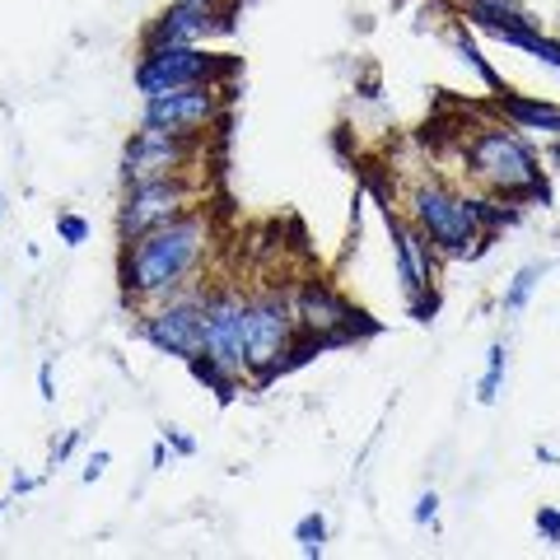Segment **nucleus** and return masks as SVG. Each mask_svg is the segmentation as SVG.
<instances>
[{"instance_id": "1", "label": "nucleus", "mask_w": 560, "mask_h": 560, "mask_svg": "<svg viewBox=\"0 0 560 560\" xmlns=\"http://www.w3.org/2000/svg\"><path fill=\"white\" fill-rule=\"evenodd\" d=\"M210 248V220L201 210L160 224V230L140 234L121 253V290L127 300H173L187 276L201 267V257Z\"/></svg>"}, {"instance_id": "2", "label": "nucleus", "mask_w": 560, "mask_h": 560, "mask_svg": "<svg viewBox=\"0 0 560 560\" xmlns=\"http://www.w3.org/2000/svg\"><path fill=\"white\" fill-rule=\"evenodd\" d=\"M467 168L477 178L500 191V197H541L547 201V187H541V164L533 145L518 131L504 127H481L467 140Z\"/></svg>"}, {"instance_id": "3", "label": "nucleus", "mask_w": 560, "mask_h": 560, "mask_svg": "<svg viewBox=\"0 0 560 560\" xmlns=\"http://www.w3.org/2000/svg\"><path fill=\"white\" fill-rule=\"evenodd\" d=\"M300 341V313H294L290 294H253L248 300V331H243V374H253V383L267 388L271 378H280V364Z\"/></svg>"}, {"instance_id": "4", "label": "nucleus", "mask_w": 560, "mask_h": 560, "mask_svg": "<svg viewBox=\"0 0 560 560\" xmlns=\"http://www.w3.org/2000/svg\"><path fill=\"white\" fill-rule=\"evenodd\" d=\"M411 220H416V230L430 238V248L444 257H477L471 243H486V224H481L477 201L458 197V191H448L440 183L411 191Z\"/></svg>"}, {"instance_id": "5", "label": "nucleus", "mask_w": 560, "mask_h": 560, "mask_svg": "<svg viewBox=\"0 0 560 560\" xmlns=\"http://www.w3.org/2000/svg\"><path fill=\"white\" fill-rule=\"evenodd\" d=\"M234 70L230 57H215L201 43H164L145 47L136 66V90L140 98H160L168 90H187V84H215Z\"/></svg>"}, {"instance_id": "6", "label": "nucleus", "mask_w": 560, "mask_h": 560, "mask_svg": "<svg viewBox=\"0 0 560 560\" xmlns=\"http://www.w3.org/2000/svg\"><path fill=\"white\" fill-rule=\"evenodd\" d=\"M191 197H197V187L187 183V173H183V178H154V183L127 187V201H121V210H117V234H121V243H131L140 234L160 230V224H168V220L187 215Z\"/></svg>"}, {"instance_id": "7", "label": "nucleus", "mask_w": 560, "mask_h": 560, "mask_svg": "<svg viewBox=\"0 0 560 560\" xmlns=\"http://www.w3.org/2000/svg\"><path fill=\"white\" fill-rule=\"evenodd\" d=\"M197 154H201V136H168V131L140 127L131 136L127 154H121V178H127V187L154 183V178H183Z\"/></svg>"}, {"instance_id": "8", "label": "nucleus", "mask_w": 560, "mask_h": 560, "mask_svg": "<svg viewBox=\"0 0 560 560\" xmlns=\"http://www.w3.org/2000/svg\"><path fill=\"white\" fill-rule=\"evenodd\" d=\"M201 304L206 294H173L168 304L150 308L145 318L136 323V331L145 337L160 355H173V360H197L206 350V337H201Z\"/></svg>"}, {"instance_id": "9", "label": "nucleus", "mask_w": 560, "mask_h": 560, "mask_svg": "<svg viewBox=\"0 0 560 560\" xmlns=\"http://www.w3.org/2000/svg\"><path fill=\"white\" fill-rule=\"evenodd\" d=\"M238 0H173V5L150 24L145 47L164 43H206L210 33H234Z\"/></svg>"}, {"instance_id": "10", "label": "nucleus", "mask_w": 560, "mask_h": 560, "mask_svg": "<svg viewBox=\"0 0 560 560\" xmlns=\"http://www.w3.org/2000/svg\"><path fill=\"white\" fill-rule=\"evenodd\" d=\"M215 117H220V90L215 84H187V90H168L160 98H145L140 127L168 131V136H201Z\"/></svg>"}, {"instance_id": "11", "label": "nucleus", "mask_w": 560, "mask_h": 560, "mask_svg": "<svg viewBox=\"0 0 560 560\" xmlns=\"http://www.w3.org/2000/svg\"><path fill=\"white\" fill-rule=\"evenodd\" d=\"M388 230H393V248H397V276H401V290L411 300V318L430 323V313L440 308L434 300V248L430 238L416 230V224H401L393 210H388Z\"/></svg>"}, {"instance_id": "12", "label": "nucleus", "mask_w": 560, "mask_h": 560, "mask_svg": "<svg viewBox=\"0 0 560 560\" xmlns=\"http://www.w3.org/2000/svg\"><path fill=\"white\" fill-rule=\"evenodd\" d=\"M243 331H248V300L238 290H215L201 304V337L206 350L201 355L220 360L224 370L243 374Z\"/></svg>"}, {"instance_id": "13", "label": "nucleus", "mask_w": 560, "mask_h": 560, "mask_svg": "<svg viewBox=\"0 0 560 560\" xmlns=\"http://www.w3.org/2000/svg\"><path fill=\"white\" fill-rule=\"evenodd\" d=\"M294 313H300V331H308L313 341H323V346H341L350 341L360 331V318L364 313H355L346 300L331 285H304L300 290V300H294Z\"/></svg>"}, {"instance_id": "14", "label": "nucleus", "mask_w": 560, "mask_h": 560, "mask_svg": "<svg viewBox=\"0 0 560 560\" xmlns=\"http://www.w3.org/2000/svg\"><path fill=\"white\" fill-rule=\"evenodd\" d=\"M495 108L514 121L518 131H547V136H560V108L551 103H537V98H518V94H495Z\"/></svg>"}, {"instance_id": "15", "label": "nucleus", "mask_w": 560, "mask_h": 560, "mask_svg": "<svg viewBox=\"0 0 560 560\" xmlns=\"http://www.w3.org/2000/svg\"><path fill=\"white\" fill-rule=\"evenodd\" d=\"M187 370H191V378H197V383H206V388L215 393V401H220V407H230V401L238 397V378H243V374L224 370L220 360H210V355H197V360H187Z\"/></svg>"}, {"instance_id": "16", "label": "nucleus", "mask_w": 560, "mask_h": 560, "mask_svg": "<svg viewBox=\"0 0 560 560\" xmlns=\"http://www.w3.org/2000/svg\"><path fill=\"white\" fill-rule=\"evenodd\" d=\"M541 276H547V267H537V261L518 267L514 280H510V290H504L500 308H504V313H523V308H528V300H533V290H537V280H541Z\"/></svg>"}, {"instance_id": "17", "label": "nucleus", "mask_w": 560, "mask_h": 560, "mask_svg": "<svg viewBox=\"0 0 560 560\" xmlns=\"http://www.w3.org/2000/svg\"><path fill=\"white\" fill-rule=\"evenodd\" d=\"M294 541H300V556L318 560L327 551V518L323 514H304L300 523H294Z\"/></svg>"}, {"instance_id": "18", "label": "nucleus", "mask_w": 560, "mask_h": 560, "mask_svg": "<svg viewBox=\"0 0 560 560\" xmlns=\"http://www.w3.org/2000/svg\"><path fill=\"white\" fill-rule=\"evenodd\" d=\"M504 364H510V350H504V346H490V350H486V374H481V383H477V397L486 401V407H490V401L500 397Z\"/></svg>"}, {"instance_id": "19", "label": "nucleus", "mask_w": 560, "mask_h": 560, "mask_svg": "<svg viewBox=\"0 0 560 560\" xmlns=\"http://www.w3.org/2000/svg\"><path fill=\"white\" fill-rule=\"evenodd\" d=\"M453 51H458V57H463L467 66H477V70H481V80L490 84V90H495V94H504V84H500V75H495V70H490V66L481 61V51H477V47H471V38H467V33H463V28H453Z\"/></svg>"}, {"instance_id": "20", "label": "nucleus", "mask_w": 560, "mask_h": 560, "mask_svg": "<svg viewBox=\"0 0 560 560\" xmlns=\"http://www.w3.org/2000/svg\"><path fill=\"white\" fill-rule=\"evenodd\" d=\"M57 238L66 243V248H80V243L90 238V220H80V215H57Z\"/></svg>"}, {"instance_id": "21", "label": "nucleus", "mask_w": 560, "mask_h": 560, "mask_svg": "<svg viewBox=\"0 0 560 560\" xmlns=\"http://www.w3.org/2000/svg\"><path fill=\"white\" fill-rule=\"evenodd\" d=\"M537 537L547 541V547H560V510H551V504L537 510Z\"/></svg>"}, {"instance_id": "22", "label": "nucleus", "mask_w": 560, "mask_h": 560, "mask_svg": "<svg viewBox=\"0 0 560 560\" xmlns=\"http://www.w3.org/2000/svg\"><path fill=\"white\" fill-rule=\"evenodd\" d=\"M434 514H440V495H434V490H425V495L416 500V510H411V518L420 523V528H425V523H434Z\"/></svg>"}, {"instance_id": "23", "label": "nucleus", "mask_w": 560, "mask_h": 560, "mask_svg": "<svg viewBox=\"0 0 560 560\" xmlns=\"http://www.w3.org/2000/svg\"><path fill=\"white\" fill-rule=\"evenodd\" d=\"M164 444H168L173 453H183V458H191V453H197V440H187L178 425H164Z\"/></svg>"}, {"instance_id": "24", "label": "nucleus", "mask_w": 560, "mask_h": 560, "mask_svg": "<svg viewBox=\"0 0 560 560\" xmlns=\"http://www.w3.org/2000/svg\"><path fill=\"white\" fill-rule=\"evenodd\" d=\"M108 463H113V453H108V448H98L94 458H90V467H84V486H94L103 471H108Z\"/></svg>"}, {"instance_id": "25", "label": "nucleus", "mask_w": 560, "mask_h": 560, "mask_svg": "<svg viewBox=\"0 0 560 560\" xmlns=\"http://www.w3.org/2000/svg\"><path fill=\"white\" fill-rule=\"evenodd\" d=\"M75 444H80V430H66V440H61L57 448H51V467H57V463H66L70 453H75Z\"/></svg>"}, {"instance_id": "26", "label": "nucleus", "mask_w": 560, "mask_h": 560, "mask_svg": "<svg viewBox=\"0 0 560 560\" xmlns=\"http://www.w3.org/2000/svg\"><path fill=\"white\" fill-rule=\"evenodd\" d=\"M38 397H43V401L57 397V388H51V364H43V370H38Z\"/></svg>"}, {"instance_id": "27", "label": "nucleus", "mask_w": 560, "mask_h": 560, "mask_svg": "<svg viewBox=\"0 0 560 560\" xmlns=\"http://www.w3.org/2000/svg\"><path fill=\"white\" fill-rule=\"evenodd\" d=\"M164 463H168V444L160 440V444H154V448H150V467H164Z\"/></svg>"}, {"instance_id": "28", "label": "nucleus", "mask_w": 560, "mask_h": 560, "mask_svg": "<svg viewBox=\"0 0 560 560\" xmlns=\"http://www.w3.org/2000/svg\"><path fill=\"white\" fill-rule=\"evenodd\" d=\"M0 206H5V197H0Z\"/></svg>"}]
</instances>
